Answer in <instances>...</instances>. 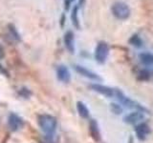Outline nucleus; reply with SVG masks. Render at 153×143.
I'll return each mask as SVG.
<instances>
[{
	"label": "nucleus",
	"mask_w": 153,
	"mask_h": 143,
	"mask_svg": "<svg viewBox=\"0 0 153 143\" xmlns=\"http://www.w3.org/2000/svg\"><path fill=\"white\" fill-rule=\"evenodd\" d=\"M116 97L117 98L120 100V102H121L123 105H124L127 108H130V109H139V110H143L142 108L141 105H139L138 103H136L135 101H133L130 98L126 97V95H124L121 91L119 90H116Z\"/></svg>",
	"instance_id": "obj_5"
},
{
	"label": "nucleus",
	"mask_w": 153,
	"mask_h": 143,
	"mask_svg": "<svg viewBox=\"0 0 153 143\" xmlns=\"http://www.w3.org/2000/svg\"><path fill=\"white\" fill-rule=\"evenodd\" d=\"M79 5H76L71 13L72 23H73L74 27L78 29V30L80 29V24H79Z\"/></svg>",
	"instance_id": "obj_13"
},
{
	"label": "nucleus",
	"mask_w": 153,
	"mask_h": 143,
	"mask_svg": "<svg viewBox=\"0 0 153 143\" xmlns=\"http://www.w3.org/2000/svg\"><path fill=\"white\" fill-rule=\"evenodd\" d=\"M149 72L146 71V70H142L140 71V73H139V75H138V78L140 80H148L149 79Z\"/></svg>",
	"instance_id": "obj_18"
},
{
	"label": "nucleus",
	"mask_w": 153,
	"mask_h": 143,
	"mask_svg": "<svg viewBox=\"0 0 153 143\" xmlns=\"http://www.w3.org/2000/svg\"><path fill=\"white\" fill-rule=\"evenodd\" d=\"M111 111L114 113V114H120L122 112H123V109H122V107L120 106V105H118V104H115V103H112L111 104Z\"/></svg>",
	"instance_id": "obj_19"
},
{
	"label": "nucleus",
	"mask_w": 153,
	"mask_h": 143,
	"mask_svg": "<svg viewBox=\"0 0 153 143\" xmlns=\"http://www.w3.org/2000/svg\"><path fill=\"white\" fill-rule=\"evenodd\" d=\"M4 56H5V50H4L3 46L0 44V59H2Z\"/></svg>",
	"instance_id": "obj_20"
},
{
	"label": "nucleus",
	"mask_w": 153,
	"mask_h": 143,
	"mask_svg": "<svg viewBox=\"0 0 153 143\" xmlns=\"http://www.w3.org/2000/svg\"><path fill=\"white\" fill-rule=\"evenodd\" d=\"M8 28H9L10 33H11V35H12V37L13 38V39L20 40V35H19V33L17 32L16 29L14 28V26H13L12 24H10V25L8 26Z\"/></svg>",
	"instance_id": "obj_17"
},
{
	"label": "nucleus",
	"mask_w": 153,
	"mask_h": 143,
	"mask_svg": "<svg viewBox=\"0 0 153 143\" xmlns=\"http://www.w3.org/2000/svg\"><path fill=\"white\" fill-rule=\"evenodd\" d=\"M111 13L113 16L119 19V20H126L130 16L131 11L126 3L123 1H117L112 4Z\"/></svg>",
	"instance_id": "obj_2"
},
{
	"label": "nucleus",
	"mask_w": 153,
	"mask_h": 143,
	"mask_svg": "<svg viewBox=\"0 0 153 143\" xmlns=\"http://www.w3.org/2000/svg\"><path fill=\"white\" fill-rule=\"evenodd\" d=\"M74 0H65V9L66 10H69V8L71 6V3Z\"/></svg>",
	"instance_id": "obj_21"
},
{
	"label": "nucleus",
	"mask_w": 153,
	"mask_h": 143,
	"mask_svg": "<svg viewBox=\"0 0 153 143\" xmlns=\"http://www.w3.org/2000/svg\"><path fill=\"white\" fill-rule=\"evenodd\" d=\"M143 118V114L142 111H135L133 113L128 114L127 116H124L123 120L128 124H136L139 121H141Z\"/></svg>",
	"instance_id": "obj_11"
},
{
	"label": "nucleus",
	"mask_w": 153,
	"mask_h": 143,
	"mask_svg": "<svg viewBox=\"0 0 153 143\" xmlns=\"http://www.w3.org/2000/svg\"><path fill=\"white\" fill-rule=\"evenodd\" d=\"M9 126L13 131H17L23 125V120L16 114H11L9 116Z\"/></svg>",
	"instance_id": "obj_10"
},
{
	"label": "nucleus",
	"mask_w": 153,
	"mask_h": 143,
	"mask_svg": "<svg viewBox=\"0 0 153 143\" xmlns=\"http://www.w3.org/2000/svg\"><path fill=\"white\" fill-rule=\"evenodd\" d=\"M89 130L91 136H92L96 141H99L100 139V129L98 126V123L96 120H91L89 124Z\"/></svg>",
	"instance_id": "obj_12"
},
{
	"label": "nucleus",
	"mask_w": 153,
	"mask_h": 143,
	"mask_svg": "<svg viewBox=\"0 0 153 143\" xmlns=\"http://www.w3.org/2000/svg\"><path fill=\"white\" fill-rule=\"evenodd\" d=\"M128 42L130 43L131 45L135 46V47H137V48H140V47H142V45H143V41H142V39H141V37L139 36L138 35H133L130 38H129Z\"/></svg>",
	"instance_id": "obj_16"
},
{
	"label": "nucleus",
	"mask_w": 153,
	"mask_h": 143,
	"mask_svg": "<svg viewBox=\"0 0 153 143\" xmlns=\"http://www.w3.org/2000/svg\"><path fill=\"white\" fill-rule=\"evenodd\" d=\"M37 122L40 129L46 135L51 136L55 133L57 124L56 117L50 116V114H41L38 116Z\"/></svg>",
	"instance_id": "obj_1"
},
{
	"label": "nucleus",
	"mask_w": 153,
	"mask_h": 143,
	"mask_svg": "<svg viewBox=\"0 0 153 143\" xmlns=\"http://www.w3.org/2000/svg\"><path fill=\"white\" fill-rule=\"evenodd\" d=\"M90 88L92 90H94L95 92L102 94L106 97H113L116 95V90L112 89V88H109V87H107V86H104V85L94 83V84L90 85Z\"/></svg>",
	"instance_id": "obj_4"
},
{
	"label": "nucleus",
	"mask_w": 153,
	"mask_h": 143,
	"mask_svg": "<svg viewBox=\"0 0 153 143\" xmlns=\"http://www.w3.org/2000/svg\"><path fill=\"white\" fill-rule=\"evenodd\" d=\"M109 55V46L105 41H100L95 50V59L100 64L104 63Z\"/></svg>",
	"instance_id": "obj_3"
},
{
	"label": "nucleus",
	"mask_w": 153,
	"mask_h": 143,
	"mask_svg": "<svg viewBox=\"0 0 153 143\" xmlns=\"http://www.w3.org/2000/svg\"><path fill=\"white\" fill-rule=\"evenodd\" d=\"M74 69H75V71L76 72V73H79V74L84 76V77H87V78H89L91 80L100 81V79H102L96 73H94V72H92V71H90L89 69L85 68V67H83V66L75 65L74 66Z\"/></svg>",
	"instance_id": "obj_6"
},
{
	"label": "nucleus",
	"mask_w": 153,
	"mask_h": 143,
	"mask_svg": "<svg viewBox=\"0 0 153 143\" xmlns=\"http://www.w3.org/2000/svg\"><path fill=\"white\" fill-rule=\"evenodd\" d=\"M139 58H140L141 62L143 65H153V55L150 54V52H142L139 55Z\"/></svg>",
	"instance_id": "obj_14"
},
{
	"label": "nucleus",
	"mask_w": 153,
	"mask_h": 143,
	"mask_svg": "<svg viewBox=\"0 0 153 143\" xmlns=\"http://www.w3.org/2000/svg\"><path fill=\"white\" fill-rule=\"evenodd\" d=\"M137 137L140 140H145L146 136H148V133H150V128L147 125L146 123H140L135 129Z\"/></svg>",
	"instance_id": "obj_9"
},
{
	"label": "nucleus",
	"mask_w": 153,
	"mask_h": 143,
	"mask_svg": "<svg viewBox=\"0 0 153 143\" xmlns=\"http://www.w3.org/2000/svg\"><path fill=\"white\" fill-rule=\"evenodd\" d=\"M56 76L59 81L64 82V83H68L71 79L70 72H69L68 68L64 65H60L56 68Z\"/></svg>",
	"instance_id": "obj_8"
},
{
	"label": "nucleus",
	"mask_w": 153,
	"mask_h": 143,
	"mask_svg": "<svg viewBox=\"0 0 153 143\" xmlns=\"http://www.w3.org/2000/svg\"><path fill=\"white\" fill-rule=\"evenodd\" d=\"M76 110H78L79 114L82 118H87L89 116V110L83 102H76Z\"/></svg>",
	"instance_id": "obj_15"
},
{
	"label": "nucleus",
	"mask_w": 153,
	"mask_h": 143,
	"mask_svg": "<svg viewBox=\"0 0 153 143\" xmlns=\"http://www.w3.org/2000/svg\"><path fill=\"white\" fill-rule=\"evenodd\" d=\"M63 41L66 49L70 52L71 54L75 52V35L72 31H67L63 36Z\"/></svg>",
	"instance_id": "obj_7"
}]
</instances>
